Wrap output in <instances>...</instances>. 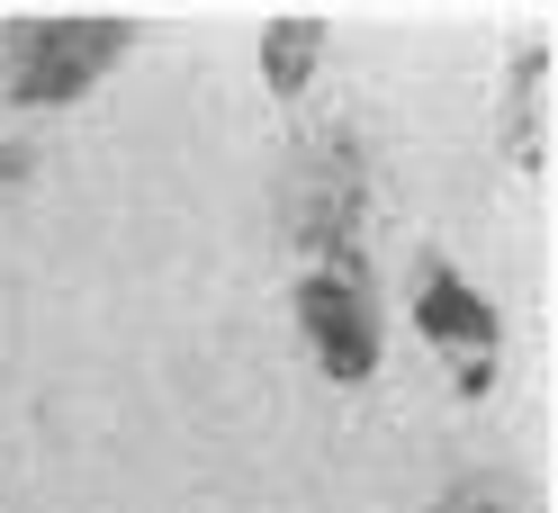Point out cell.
<instances>
[{"label":"cell","mask_w":558,"mask_h":513,"mask_svg":"<svg viewBox=\"0 0 558 513\" xmlns=\"http://www.w3.org/2000/svg\"><path fill=\"white\" fill-rule=\"evenodd\" d=\"M279 217H289V244L306 261H342L361 253L369 225V154L352 126H306L289 162H279Z\"/></svg>","instance_id":"6da1fadb"},{"label":"cell","mask_w":558,"mask_h":513,"mask_svg":"<svg viewBox=\"0 0 558 513\" xmlns=\"http://www.w3.org/2000/svg\"><path fill=\"white\" fill-rule=\"evenodd\" d=\"M126 54H135L126 19H10L0 27V90L19 109H73Z\"/></svg>","instance_id":"7a4b0ae2"},{"label":"cell","mask_w":558,"mask_h":513,"mask_svg":"<svg viewBox=\"0 0 558 513\" xmlns=\"http://www.w3.org/2000/svg\"><path fill=\"white\" fill-rule=\"evenodd\" d=\"M289 306H298V342H306V361H316L333 388H369V379H378V361H388V306H378L369 253L306 261Z\"/></svg>","instance_id":"3957f363"},{"label":"cell","mask_w":558,"mask_h":513,"mask_svg":"<svg viewBox=\"0 0 558 513\" xmlns=\"http://www.w3.org/2000/svg\"><path fill=\"white\" fill-rule=\"evenodd\" d=\"M414 333L450 361V388L486 396L505 369V316L486 306V289H469V270L450 253H414Z\"/></svg>","instance_id":"277c9868"},{"label":"cell","mask_w":558,"mask_h":513,"mask_svg":"<svg viewBox=\"0 0 558 513\" xmlns=\"http://www.w3.org/2000/svg\"><path fill=\"white\" fill-rule=\"evenodd\" d=\"M505 154L522 171L549 162V37H522L513 46V73H505Z\"/></svg>","instance_id":"5b68a950"},{"label":"cell","mask_w":558,"mask_h":513,"mask_svg":"<svg viewBox=\"0 0 558 513\" xmlns=\"http://www.w3.org/2000/svg\"><path fill=\"white\" fill-rule=\"evenodd\" d=\"M325 46H333L325 19H270V27H262V90H270V99H298L306 82H316Z\"/></svg>","instance_id":"8992f818"},{"label":"cell","mask_w":558,"mask_h":513,"mask_svg":"<svg viewBox=\"0 0 558 513\" xmlns=\"http://www.w3.org/2000/svg\"><path fill=\"white\" fill-rule=\"evenodd\" d=\"M441 513H549V504L522 468H469V477H450Z\"/></svg>","instance_id":"52a82bcc"},{"label":"cell","mask_w":558,"mask_h":513,"mask_svg":"<svg viewBox=\"0 0 558 513\" xmlns=\"http://www.w3.org/2000/svg\"><path fill=\"white\" fill-rule=\"evenodd\" d=\"M27 171H37V145H0V198H10Z\"/></svg>","instance_id":"ba28073f"}]
</instances>
